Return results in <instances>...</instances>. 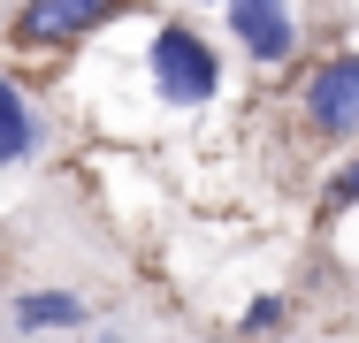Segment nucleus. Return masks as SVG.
I'll return each instance as SVG.
<instances>
[{
  "label": "nucleus",
  "instance_id": "nucleus-1",
  "mask_svg": "<svg viewBox=\"0 0 359 343\" xmlns=\"http://www.w3.org/2000/svg\"><path fill=\"white\" fill-rule=\"evenodd\" d=\"M153 84H161L168 107H199V99H215V84H222L215 46H207L191 23H161V38H153Z\"/></svg>",
  "mask_w": 359,
  "mask_h": 343
},
{
  "label": "nucleus",
  "instance_id": "nucleus-2",
  "mask_svg": "<svg viewBox=\"0 0 359 343\" xmlns=\"http://www.w3.org/2000/svg\"><path fill=\"white\" fill-rule=\"evenodd\" d=\"M115 15H130V0H23L15 8V46H62V38H84Z\"/></svg>",
  "mask_w": 359,
  "mask_h": 343
},
{
  "label": "nucleus",
  "instance_id": "nucleus-3",
  "mask_svg": "<svg viewBox=\"0 0 359 343\" xmlns=\"http://www.w3.org/2000/svg\"><path fill=\"white\" fill-rule=\"evenodd\" d=\"M306 122L321 137H359V54H337V62L313 69V84H306Z\"/></svg>",
  "mask_w": 359,
  "mask_h": 343
},
{
  "label": "nucleus",
  "instance_id": "nucleus-4",
  "mask_svg": "<svg viewBox=\"0 0 359 343\" xmlns=\"http://www.w3.org/2000/svg\"><path fill=\"white\" fill-rule=\"evenodd\" d=\"M229 31L245 38L252 62H283L290 38H298V31H290V0H237V8H229Z\"/></svg>",
  "mask_w": 359,
  "mask_h": 343
},
{
  "label": "nucleus",
  "instance_id": "nucleus-5",
  "mask_svg": "<svg viewBox=\"0 0 359 343\" xmlns=\"http://www.w3.org/2000/svg\"><path fill=\"white\" fill-rule=\"evenodd\" d=\"M8 321H15L23 336H39V328H76V321H84V298H69V290H23V298L8 305Z\"/></svg>",
  "mask_w": 359,
  "mask_h": 343
},
{
  "label": "nucleus",
  "instance_id": "nucleus-6",
  "mask_svg": "<svg viewBox=\"0 0 359 343\" xmlns=\"http://www.w3.org/2000/svg\"><path fill=\"white\" fill-rule=\"evenodd\" d=\"M0 115H8V160L23 168V160H31V145H39V115H31V99H23L15 84H0Z\"/></svg>",
  "mask_w": 359,
  "mask_h": 343
},
{
  "label": "nucleus",
  "instance_id": "nucleus-7",
  "mask_svg": "<svg viewBox=\"0 0 359 343\" xmlns=\"http://www.w3.org/2000/svg\"><path fill=\"white\" fill-rule=\"evenodd\" d=\"M276 321H283V298H252L245 305V336H268Z\"/></svg>",
  "mask_w": 359,
  "mask_h": 343
},
{
  "label": "nucleus",
  "instance_id": "nucleus-8",
  "mask_svg": "<svg viewBox=\"0 0 359 343\" xmlns=\"http://www.w3.org/2000/svg\"><path fill=\"white\" fill-rule=\"evenodd\" d=\"M337 199H359V160L344 168V176H337Z\"/></svg>",
  "mask_w": 359,
  "mask_h": 343
},
{
  "label": "nucleus",
  "instance_id": "nucleus-9",
  "mask_svg": "<svg viewBox=\"0 0 359 343\" xmlns=\"http://www.w3.org/2000/svg\"><path fill=\"white\" fill-rule=\"evenodd\" d=\"M222 8H237V0H222Z\"/></svg>",
  "mask_w": 359,
  "mask_h": 343
}]
</instances>
